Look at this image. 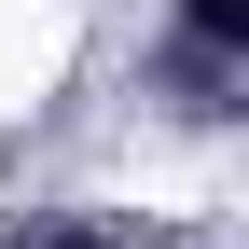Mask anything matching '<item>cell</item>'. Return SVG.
I'll return each mask as SVG.
<instances>
[{
  "label": "cell",
  "mask_w": 249,
  "mask_h": 249,
  "mask_svg": "<svg viewBox=\"0 0 249 249\" xmlns=\"http://www.w3.org/2000/svg\"><path fill=\"white\" fill-rule=\"evenodd\" d=\"M180 28L194 42H249V0H180Z\"/></svg>",
  "instance_id": "6da1fadb"
}]
</instances>
